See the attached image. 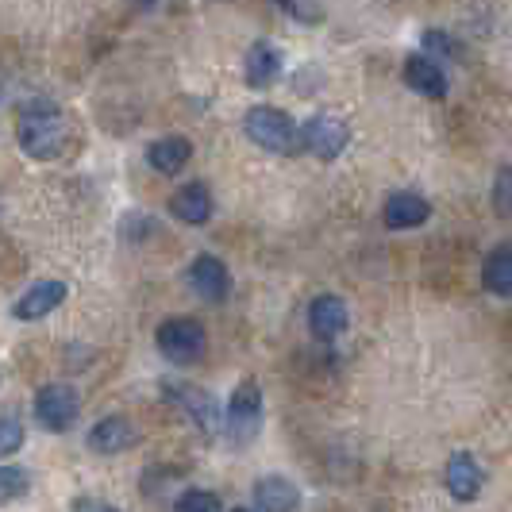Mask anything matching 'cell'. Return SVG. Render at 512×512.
Masks as SVG:
<instances>
[{
    "instance_id": "20",
    "label": "cell",
    "mask_w": 512,
    "mask_h": 512,
    "mask_svg": "<svg viewBox=\"0 0 512 512\" xmlns=\"http://www.w3.org/2000/svg\"><path fill=\"white\" fill-rule=\"evenodd\" d=\"M31 489V474L20 466H0V505L4 501H16Z\"/></svg>"
},
{
    "instance_id": "10",
    "label": "cell",
    "mask_w": 512,
    "mask_h": 512,
    "mask_svg": "<svg viewBox=\"0 0 512 512\" xmlns=\"http://www.w3.org/2000/svg\"><path fill=\"white\" fill-rule=\"evenodd\" d=\"M135 443H139V432L124 416H104L101 424L89 432V447L101 451V455H120V451H128Z\"/></svg>"
},
{
    "instance_id": "17",
    "label": "cell",
    "mask_w": 512,
    "mask_h": 512,
    "mask_svg": "<svg viewBox=\"0 0 512 512\" xmlns=\"http://www.w3.org/2000/svg\"><path fill=\"white\" fill-rule=\"evenodd\" d=\"M255 505L262 512H293L301 505V493L289 478H262L255 486Z\"/></svg>"
},
{
    "instance_id": "5",
    "label": "cell",
    "mask_w": 512,
    "mask_h": 512,
    "mask_svg": "<svg viewBox=\"0 0 512 512\" xmlns=\"http://www.w3.org/2000/svg\"><path fill=\"white\" fill-rule=\"evenodd\" d=\"M81 412V401L70 385H43L35 397V416L47 432H70Z\"/></svg>"
},
{
    "instance_id": "26",
    "label": "cell",
    "mask_w": 512,
    "mask_h": 512,
    "mask_svg": "<svg viewBox=\"0 0 512 512\" xmlns=\"http://www.w3.org/2000/svg\"><path fill=\"white\" fill-rule=\"evenodd\" d=\"M135 4H139V8H154V4H158V0H135Z\"/></svg>"
},
{
    "instance_id": "25",
    "label": "cell",
    "mask_w": 512,
    "mask_h": 512,
    "mask_svg": "<svg viewBox=\"0 0 512 512\" xmlns=\"http://www.w3.org/2000/svg\"><path fill=\"white\" fill-rule=\"evenodd\" d=\"M424 47H436V51L455 54V43H451V35H443V31H428V35H424Z\"/></svg>"
},
{
    "instance_id": "23",
    "label": "cell",
    "mask_w": 512,
    "mask_h": 512,
    "mask_svg": "<svg viewBox=\"0 0 512 512\" xmlns=\"http://www.w3.org/2000/svg\"><path fill=\"white\" fill-rule=\"evenodd\" d=\"M493 205L505 220H512V166H505L493 181Z\"/></svg>"
},
{
    "instance_id": "7",
    "label": "cell",
    "mask_w": 512,
    "mask_h": 512,
    "mask_svg": "<svg viewBox=\"0 0 512 512\" xmlns=\"http://www.w3.org/2000/svg\"><path fill=\"white\" fill-rule=\"evenodd\" d=\"M189 285H193L205 301H224L231 289L228 266H224L216 255H197L193 258V266H189Z\"/></svg>"
},
{
    "instance_id": "2",
    "label": "cell",
    "mask_w": 512,
    "mask_h": 512,
    "mask_svg": "<svg viewBox=\"0 0 512 512\" xmlns=\"http://www.w3.org/2000/svg\"><path fill=\"white\" fill-rule=\"evenodd\" d=\"M243 131L251 135V143H258L262 151H274V154L297 151V124L285 112L270 108V104L251 108L247 120H243Z\"/></svg>"
},
{
    "instance_id": "1",
    "label": "cell",
    "mask_w": 512,
    "mask_h": 512,
    "mask_svg": "<svg viewBox=\"0 0 512 512\" xmlns=\"http://www.w3.org/2000/svg\"><path fill=\"white\" fill-rule=\"evenodd\" d=\"M16 135H20L24 154L31 158H58L62 147L70 143V120L54 104H27L20 112Z\"/></svg>"
},
{
    "instance_id": "18",
    "label": "cell",
    "mask_w": 512,
    "mask_h": 512,
    "mask_svg": "<svg viewBox=\"0 0 512 512\" xmlns=\"http://www.w3.org/2000/svg\"><path fill=\"white\" fill-rule=\"evenodd\" d=\"M189 158H193V147L181 135H166V139L151 143V151H147V162H151L158 174H178V170H185Z\"/></svg>"
},
{
    "instance_id": "12",
    "label": "cell",
    "mask_w": 512,
    "mask_h": 512,
    "mask_svg": "<svg viewBox=\"0 0 512 512\" xmlns=\"http://www.w3.org/2000/svg\"><path fill=\"white\" fill-rule=\"evenodd\" d=\"M447 489L455 501H474L482 493V466L474 462V455L466 451H455L451 462H447Z\"/></svg>"
},
{
    "instance_id": "13",
    "label": "cell",
    "mask_w": 512,
    "mask_h": 512,
    "mask_svg": "<svg viewBox=\"0 0 512 512\" xmlns=\"http://www.w3.org/2000/svg\"><path fill=\"white\" fill-rule=\"evenodd\" d=\"M66 301V285L62 282H35L31 289H27L24 297L16 301V316L20 320H43L47 312H54V308Z\"/></svg>"
},
{
    "instance_id": "21",
    "label": "cell",
    "mask_w": 512,
    "mask_h": 512,
    "mask_svg": "<svg viewBox=\"0 0 512 512\" xmlns=\"http://www.w3.org/2000/svg\"><path fill=\"white\" fill-rule=\"evenodd\" d=\"M174 512H224V505L208 489H185L178 497V505H174Z\"/></svg>"
},
{
    "instance_id": "27",
    "label": "cell",
    "mask_w": 512,
    "mask_h": 512,
    "mask_svg": "<svg viewBox=\"0 0 512 512\" xmlns=\"http://www.w3.org/2000/svg\"><path fill=\"white\" fill-rule=\"evenodd\" d=\"M231 512H251V509H231Z\"/></svg>"
},
{
    "instance_id": "24",
    "label": "cell",
    "mask_w": 512,
    "mask_h": 512,
    "mask_svg": "<svg viewBox=\"0 0 512 512\" xmlns=\"http://www.w3.org/2000/svg\"><path fill=\"white\" fill-rule=\"evenodd\" d=\"M74 512H120V509H112L108 501H97V497H77Z\"/></svg>"
},
{
    "instance_id": "8",
    "label": "cell",
    "mask_w": 512,
    "mask_h": 512,
    "mask_svg": "<svg viewBox=\"0 0 512 512\" xmlns=\"http://www.w3.org/2000/svg\"><path fill=\"white\" fill-rule=\"evenodd\" d=\"M428 216H432V205H428L420 193H393L382 208V220H385V228L389 231L420 228Z\"/></svg>"
},
{
    "instance_id": "4",
    "label": "cell",
    "mask_w": 512,
    "mask_h": 512,
    "mask_svg": "<svg viewBox=\"0 0 512 512\" xmlns=\"http://www.w3.org/2000/svg\"><path fill=\"white\" fill-rule=\"evenodd\" d=\"M208 339H205V328L197 324V320H185V316H174V320H166L162 328H158V351L166 355L170 362H197L205 355Z\"/></svg>"
},
{
    "instance_id": "3",
    "label": "cell",
    "mask_w": 512,
    "mask_h": 512,
    "mask_svg": "<svg viewBox=\"0 0 512 512\" xmlns=\"http://www.w3.org/2000/svg\"><path fill=\"white\" fill-rule=\"evenodd\" d=\"M224 424H228V439L235 447H243L258 436V428H262V389H258V382H239V389L228 401Z\"/></svg>"
},
{
    "instance_id": "15",
    "label": "cell",
    "mask_w": 512,
    "mask_h": 512,
    "mask_svg": "<svg viewBox=\"0 0 512 512\" xmlns=\"http://www.w3.org/2000/svg\"><path fill=\"white\" fill-rule=\"evenodd\" d=\"M243 74H247V85H255V89L274 85L278 74H282V54H278V47H270V43H255V47L247 51Z\"/></svg>"
},
{
    "instance_id": "9",
    "label": "cell",
    "mask_w": 512,
    "mask_h": 512,
    "mask_svg": "<svg viewBox=\"0 0 512 512\" xmlns=\"http://www.w3.org/2000/svg\"><path fill=\"white\" fill-rule=\"evenodd\" d=\"M308 328H312L316 339H335V335L347 332V305H343V297H332V293L316 297L308 305Z\"/></svg>"
},
{
    "instance_id": "11",
    "label": "cell",
    "mask_w": 512,
    "mask_h": 512,
    "mask_svg": "<svg viewBox=\"0 0 512 512\" xmlns=\"http://www.w3.org/2000/svg\"><path fill=\"white\" fill-rule=\"evenodd\" d=\"M166 397L185 409L205 432H216V401L208 397L205 389H197V385H178V382H166Z\"/></svg>"
},
{
    "instance_id": "19",
    "label": "cell",
    "mask_w": 512,
    "mask_h": 512,
    "mask_svg": "<svg viewBox=\"0 0 512 512\" xmlns=\"http://www.w3.org/2000/svg\"><path fill=\"white\" fill-rule=\"evenodd\" d=\"M482 282L493 297H512V247L489 251L486 266H482Z\"/></svg>"
},
{
    "instance_id": "6",
    "label": "cell",
    "mask_w": 512,
    "mask_h": 512,
    "mask_svg": "<svg viewBox=\"0 0 512 512\" xmlns=\"http://www.w3.org/2000/svg\"><path fill=\"white\" fill-rule=\"evenodd\" d=\"M301 143H305L316 158L332 162V158H339L343 147L351 143V131H347L343 120H335V116H312L305 124V131H301Z\"/></svg>"
},
{
    "instance_id": "22",
    "label": "cell",
    "mask_w": 512,
    "mask_h": 512,
    "mask_svg": "<svg viewBox=\"0 0 512 512\" xmlns=\"http://www.w3.org/2000/svg\"><path fill=\"white\" fill-rule=\"evenodd\" d=\"M24 447V424L16 416H0V459L16 455Z\"/></svg>"
},
{
    "instance_id": "14",
    "label": "cell",
    "mask_w": 512,
    "mask_h": 512,
    "mask_svg": "<svg viewBox=\"0 0 512 512\" xmlns=\"http://www.w3.org/2000/svg\"><path fill=\"white\" fill-rule=\"evenodd\" d=\"M405 85L416 89L420 97H432V101L447 97V77H443V70H439L432 58H424V54H412L409 62H405Z\"/></svg>"
},
{
    "instance_id": "16",
    "label": "cell",
    "mask_w": 512,
    "mask_h": 512,
    "mask_svg": "<svg viewBox=\"0 0 512 512\" xmlns=\"http://www.w3.org/2000/svg\"><path fill=\"white\" fill-rule=\"evenodd\" d=\"M174 216H178L181 224H205L208 216H212V193H208L201 181H193V185H185L174 193Z\"/></svg>"
}]
</instances>
